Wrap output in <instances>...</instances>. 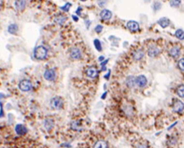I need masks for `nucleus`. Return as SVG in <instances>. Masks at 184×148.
<instances>
[{"label":"nucleus","mask_w":184,"mask_h":148,"mask_svg":"<svg viewBox=\"0 0 184 148\" xmlns=\"http://www.w3.org/2000/svg\"><path fill=\"white\" fill-rule=\"evenodd\" d=\"M34 57L39 60H42L46 58L47 51L43 46H39L34 50Z\"/></svg>","instance_id":"f257e3e1"},{"label":"nucleus","mask_w":184,"mask_h":148,"mask_svg":"<svg viewBox=\"0 0 184 148\" xmlns=\"http://www.w3.org/2000/svg\"><path fill=\"white\" fill-rule=\"evenodd\" d=\"M50 106L54 109H60L62 107L64 102L62 99L59 96L54 97L50 100Z\"/></svg>","instance_id":"f03ea898"},{"label":"nucleus","mask_w":184,"mask_h":148,"mask_svg":"<svg viewBox=\"0 0 184 148\" xmlns=\"http://www.w3.org/2000/svg\"><path fill=\"white\" fill-rule=\"evenodd\" d=\"M32 88V82L28 79H23L19 83V88L23 92H28L31 90Z\"/></svg>","instance_id":"7ed1b4c3"},{"label":"nucleus","mask_w":184,"mask_h":148,"mask_svg":"<svg viewBox=\"0 0 184 148\" xmlns=\"http://www.w3.org/2000/svg\"><path fill=\"white\" fill-rule=\"evenodd\" d=\"M44 77L47 81H53L56 78V73L52 69H47L44 73Z\"/></svg>","instance_id":"20e7f679"},{"label":"nucleus","mask_w":184,"mask_h":148,"mask_svg":"<svg viewBox=\"0 0 184 148\" xmlns=\"http://www.w3.org/2000/svg\"><path fill=\"white\" fill-rule=\"evenodd\" d=\"M172 108L175 113H180L184 109V103L179 100H177L173 104Z\"/></svg>","instance_id":"39448f33"},{"label":"nucleus","mask_w":184,"mask_h":148,"mask_svg":"<svg viewBox=\"0 0 184 148\" xmlns=\"http://www.w3.org/2000/svg\"><path fill=\"white\" fill-rule=\"evenodd\" d=\"M135 82L139 87H144L148 83V80L144 75H140L135 79Z\"/></svg>","instance_id":"423d86ee"},{"label":"nucleus","mask_w":184,"mask_h":148,"mask_svg":"<svg viewBox=\"0 0 184 148\" xmlns=\"http://www.w3.org/2000/svg\"><path fill=\"white\" fill-rule=\"evenodd\" d=\"M82 56V53H81L80 50L79 49L77 48H74L72 49L71 51H70V56L71 58L74 59H78L81 58Z\"/></svg>","instance_id":"0eeeda50"},{"label":"nucleus","mask_w":184,"mask_h":148,"mask_svg":"<svg viewBox=\"0 0 184 148\" xmlns=\"http://www.w3.org/2000/svg\"><path fill=\"white\" fill-rule=\"evenodd\" d=\"M15 131H16V133L19 135H24L28 132L27 128L21 124H18L16 125L15 127Z\"/></svg>","instance_id":"6e6552de"},{"label":"nucleus","mask_w":184,"mask_h":148,"mask_svg":"<svg viewBox=\"0 0 184 148\" xmlns=\"http://www.w3.org/2000/svg\"><path fill=\"white\" fill-rule=\"evenodd\" d=\"M127 27L129 29H130L132 31H137L139 28V26L138 23L134 21H129L127 23Z\"/></svg>","instance_id":"1a4fd4ad"},{"label":"nucleus","mask_w":184,"mask_h":148,"mask_svg":"<svg viewBox=\"0 0 184 148\" xmlns=\"http://www.w3.org/2000/svg\"><path fill=\"white\" fill-rule=\"evenodd\" d=\"M86 74L88 76L91 78H94L97 76L98 75V71L97 69L93 67H90L86 69Z\"/></svg>","instance_id":"9d476101"},{"label":"nucleus","mask_w":184,"mask_h":148,"mask_svg":"<svg viewBox=\"0 0 184 148\" xmlns=\"http://www.w3.org/2000/svg\"><path fill=\"white\" fill-rule=\"evenodd\" d=\"M15 7L18 11H23L26 8V1L25 0H17L14 3Z\"/></svg>","instance_id":"9b49d317"},{"label":"nucleus","mask_w":184,"mask_h":148,"mask_svg":"<svg viewBox=\"0 0 184 148\" xmlns=\"http://www.w3.org/2000/svg\"><path fill=\"white\" fill-rule=\"evenodd\" d=\"M111 16H112V13L108 9H103L100 13V17L103 20H109L111 19Z\"/></svg>","instance_id":"f8f14e48"},{"label":"nucleus","mask_w":184,"mask_h":148,"mask_svg":"<svg viewBox=\"0 0 184 148\" xmlns=\"http://www.w3.org/2000/svg\"><path fill=\"white\" fill-rule=\"evenodd\" d=\"M159 49L155 47V46L150 47L149 49V50H148V55L151 58L156 57V56H157L158 54H159Z\"/></svg>","instance_id":"ddd939ff"},{"label":"nucleus","mask_w":184,"mask_h":148,"mask_svg":"<svg viewBox=\"0 0 184 148\" xmlns=\"http://www.w3.org/2000/svg\"><path fill=\"white\" fill-rule=\"evenodd\" d=\"M158 24L161 26L162 28H165L166 27H167L170 24V20L168 18L164 17V18H162L159 19V20L157 21Z\"/></svg>","instance_id":"4468645a"},{"label":"nucleus","mask_w":184,"mask_h":148,"mask_svg":"<svg viewBox=\"0 0 184 148\" xmlns=\"http://www.w3.org/2000/svg\"><path fill=\"white\" fill-rule=\"evenodd\" d=\"M170 56H172L174 58H177L178 57L180 54V49L177 47H173L170 49L169 51Z\"/></svg>","instance_id":"2eb2a0df"},{"label":"nucleus","mask_w":184,"mask_h":148,"mask_svg":"<svg viewBox=\"0 0 184 148\" xmlns=\"http://www.w3.org/2000/svg\"><path fill=\"white\" fill-rule=\"evenodd\" d=\"M144 55V51L141 49H139L136 51L134 54H133V58L135 60H140L142 58H143Z\"/></svg>","instance_id":"dca6fc26"},{"label":"nucleus","mask_w":184,"mask_h":148,"mask_svg":"<svg viewBox=\"0 0 184 148\" xmlns=\"http://www.w3.org/2000/svg\"><path fill=\"white\" fill-rule=\"evenodd\" d=\"M94 148H107V143L103 140L97 141L94 145Z\"/></svg>","instance_id":"f3484780"},{"label":"nucleus","mask_w":184,"mask_h":148,"mask_svg":"<svg viewBox=\"0 0 184 148\" xmlns=\"http://www.w3.org/2000/svg\"><path fill=\"white\" fill-rule=\"evenodd\" d=\"M18 31V25L16 24H12L8 27V32L12 34H15Z\"/></svg>","instance_id":"a211bd4d"},{"label":"nucleus","mask_w":184,"mask_h":148,"mask_svg":"<svg viewBox=\"0 0 184 148\" xmlns=\"http://www.w3.org/2000/svg\"><path fill=\"white\" fill-rule=\"evenodd\" d=\"M135 83V78L133 76H129L126 79V84L127 86L129 88H133L134 86Z\"/></svg>","instance_id":"6ab92c4d"},{"label":"nucleus","mask_w":184,"mask_h":148,"mask_svg":"<svg viewBox=\"0 0 184 148\" xmlns=\"http://www.w3.org/2000/svg\"><path fill=\"white\" fill-rule=\"evenodd\" d=\"M175 36L177 37V38L179 39V40H184V31L182 29H178L175 32Z\"/></svg>","instance_id":"aec40b11"},{"label":"nucleus","mask_w":184,"mask_h":148,"mask_svg":"<svg viewBox=\"0 0 184 148\" xmlns=\"http://www.w3.org/2000/svg\"><path fill=\"white\" fill-rule=\"evenodd\" d=\"M177 94L180 98H184V85H181L178 88L177 90Z\"/></svg>","instance_id":"412c9836"},{"label":"nucleus","mask_w":184,"mask_h":148,"mask_svg":"<svg viewBox=\"0 0 184 148\" xmlns=\"http://www.w3.org/2000/svg\"><path fill=\"white\" fill-rule=\"evenodd\" d=\"M180 3H181V0H170V6L172 7H177L179 6Z\"/></svg>","instance_id":"4be33fe9"},{"label":"nucleus","mask_w":184,"mask_h":148,"mask_svg":"<svg viewBox=\"0 0 184 148\" xmlns=\"http://www.w3.org/2000/svg\"><path fill=\"white\" fill-rule=\"evenodd\" d=\"M94 44L95 46V48H97V49L99 51H101V43L99 42V41L98 40H95L94 41Z\"/></svg>","instance_id":"5701e85b"},{"label":"nucleus","mask_w":184,"mask_h":148,"mask_svg":"<svg viewBox=\"0 0 184 148\" xmlns=\"http://www.w3.org/2000/svg\"><path fill=\"white\" fill-rule=\"evenodd\" d=\"M70 7H71V4H70V3H67V4H65V5L64 6L61 7V9H63V10L65 11H69V9H70Z\"/></svg>","instance_id":"b1692460"},{"label":"nucleus","mask_w":184,"mask_h":148,"mask_svg":"<svg viewBox=\"0 0 184 148\" xmlns=\"http://www.w3.org/2000/svg\"><path fill=\"white\" fill-rule=\"evenodd\" d=\"M184 59H180V60L179 61V62H178V67H179V68L181 69L182 71H184Z\"/></svg>","instance_id":"393cba45"},{"label":"nucleus","mask_w":184,"mask_h":148,"mask_svg":"<svg viewBox=\"0 0 184 148\" xmlns=\"http://www.w3.org/2000/svg\"><path fill=\"white\" fill-rule=\"evenodd\" d=\"M102 29H103V26L100 25H97V26H96V28H95V31H96V32L98 33H100V32H101Z\"/></svg>","instance_id":"a878e982"},{"label":"nucleus","mask_w":184,"mask_h":148,"mask_svg":"<svg viewBox=\"0 0 184 148\" xmlns=\"http://www.w3.org/2000/svg\"><path fill=\"white\" fill-rule=\"evenodd\" d=\"M73 18H74V20H75V21H78V18H77L76 16H73Z\"/></svg>","instance_id":"bb28decb"},{"label":"nucleus","mask_w":184,"mask_h":148,"mask_svg":"<svg viewBox=\"0 0 184 148\" xmlns=\"http://www.w3.org/2000/svg\"><path fill=\"white\" fill-rule=\"evenodd\" d=\"M80 1H85L86 0H80Z\"/></svg>","instance_id":"cd10ccee"}]
</instances>
